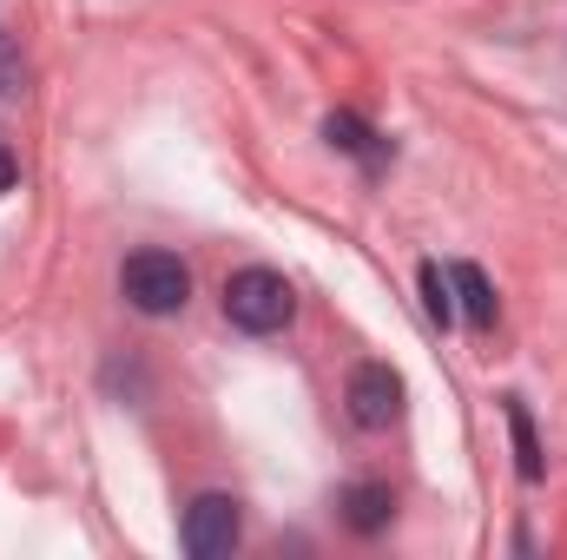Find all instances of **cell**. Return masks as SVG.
I'll return each mask as SVG.
<instances>
[{"label": "cell", "instance_id": "1", "mask_svg": "<svg viewBox=\"0 0 567 560\" xmlns=\"http://www.w3.org/2000/svg\"><path fill=\"white\" fill-rule=\"evenodd\" d=\"M225 317H231L238 330H251V336H271V330H284V323L297 317V297H290V283H284L278 271L245 265V271L225 278Z\"/></svg>", "mask_w": 567, "mask_h": 560}, {"label": "cell", "instance_id": "4", "mask_svg": "<svg viewBox=\"0 0 567 560\" xmlns=\"http://www.w3.org/2000/svg\"><path fill=\"white\" fill-rule=\"evenodd\" d=\"M343 403H350V416L363 428H390L403 416V376L390 363H357L350 383H343Z\"/></svg>", "mask_w": 567, "mask_h": 560}, {"label": "cell", "instance_id": "5", "mask_svg": "<svg viewBox=\"0 0 567 560\" xmlns=\"http://www.w3.org/2000/svg\"><path fill=\"white\" fill-rule=\"evenodd\" d=\"M337 508H343V521H350L357 535H383V528H390V515H396V495H390L383 481H350Z\"/></svg>", "mask_w": 567, "mask_h": 560}, {"label": "cell", "instance_id": "8", "mask_svg": "<svg viewBox=\"0 0 567 560\" xmlns=\"http://www.w3.org/2000/svg\"><path fill=\"white\" fill-rule=\"evenodd\" d=\"M508 428H515V468H522V481H542V442H535V422H528L522 396H508Z\"/></svg>", "mask_w": 567, "mask_h": 560}, {"label": "cell", "instance_id": "6", "mask_svg": "<svg viewBox=\"0 0 567 560\" xmlns=\"http://www.w3.org/2000/svg\"><path fill=\"white\" fill-rule=\"evenodd\" d=\"M449 290H455V317H468L475 330H495V290H488V278L475 265H455Z\"/></svg>", "mask_w": 567, "mask_h": 560}, {"label": "cell", "instance_id": "9", "mask_svg": "<svg viewBox=\"0 0 567 560\" xmlns=\"http://www.w3.org/2000/svg\"><path fill=\"white\" fill-rule=\"evenodd\" d=\"M416 278H423V310L449 330V323H455V290H449V278H442V265H423Z\"/></svg>", "mask_w": 567, "mask_h": 560}, {"label": "cell", "instance_id": "7", "mask_svg": "<svg viewBox=\"0 0 567 560\" xmlns=\"http://www.w3.org/2000/svg\"><path fill=\"white\" fill-rule=\"evenodd\" d=\"M323 139L337 145V152H350V158H363V165H383V145H377V133L357 113H330L323 120Z\"/></svg>", "mask_w": 567, "mask_h": 560}, {"label": "cell", "instance_id": "10", "mask_svg": "<svg viewBox=\"0 0 567 560\" xmlns=\"http://www.w3.org/2000/svg\"><path fill=\"white\" fill-rule=\"evenodd\" d=\"M13 178H20V165H13V152L0 145V191H13Z\"/></svg>", "mask_w": 567, "mask_h": 560}, {"label": "cell", "instance_id": "3", "mask_svg": "<svg viewBox=\"0 0 567 560\" xmlns=\"http://www.w3.org/2000/svg\"><path fill=\"white\" fill-rule=\"evenodd\" d=\"M238 535H245V515L231 495H198L185 508V554L192 560H225L238 548Z\"/></svg>", "mask_w": 567, "mask_h": 560}, {"label": "cell", "instance_id": "2", "mask_svg": "<svg viewBox=\"0 0 567 560\" xmlns=\"http://www.w3.org/2000/svg\"><path fill=\"white\" fill-rule=\"evenodd\" d=\"M120 290L140 317H178L185 297H192V271L172 258V251H133L120 265Z\"/></svg>", "mask_w": 567, "mask_h": 560}]
</instances>
